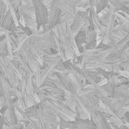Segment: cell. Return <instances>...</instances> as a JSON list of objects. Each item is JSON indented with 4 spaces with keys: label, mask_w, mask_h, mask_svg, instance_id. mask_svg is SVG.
Wrapping results in <instances>:
<instances>
[{
    "label": "cell",
    "mask_w": 129,
    "mask_h": 129,
    "mask_svg": "<svg viewBox=\"0 0 129 129\" xmlns=\"http://www.w3.org/2000/svg\"><path fill=\"white\" fill-rule=\"evenodd\" d=\"M41 125H42V129H54L53 125L50 123H47V122H41Z\"/></svg>",
    "instance_id": "obj_24"
},
{
    "label": "cell",
    "mask_w": 129,
    "mask_h": 129,
    "mask_svg": "<svg viewBox=\"0 0 129 129\" xmlns=\"http://www.w3.org/2000/svg\"><path fill=\"white\" fill-rule=\"evenodd\" d=\"M123 3H125V4H126V5H128L129 4V0H121Z\"/></svg>",
    "instance_id": "obj_30"
},
{
    "label": "cell",
    "mask_w": 129,
    "mask_h": 129,
    "mask_svg": "<svg viewBox=\"0 0 129 129\" xmlns=\"http://www.w3.org/2000/svg\"><path fill=\"white\" fill-rule=\"evenodd\" d=\"M95 11L98 14L109 6V0H94Z\"/></svg>",
    "instance_id": "obj_18"
},
{
    "label": "cell",
    "mask_w": 129,
    "mask_h": 129,
    "mask_svg": "<svg viewBox=\"0 0 129 129\" xmlns=\"http://www.w3.org/2000/svg\"><path fill=\"white\" fill-rule=\"evenodd\" d=\"M33 5L36 14L37 30H39L48 22V6H46L44 4L42 0H33Z\"/></svg>",
    "instance_id": "obj_10"
},
{
    "label": "cell",
    "mask_w": 129,
    "mask_h": 129,
    "mask_svg": "<svg viewBox=\"0 0 129 129\" xmlns=\"http://www.w3.org/2000/svg\"><path fill=\"white\" fill-rule=\"evenodd\" d=\"M115 16H116V22H117V24H128V18L126 17V16L124 14L123 12L116 11Z\"/></svg>",
    "instance_id": "obj_20"
},
{
    "label": "cell",
    "mask_w": 129,
    "mask_h": 129,
    "mask_svg": "<svg viewBox=\"0 0 129 129\" xmlns=\"http://www.w3.org/2000/svg\"><path fill=\"white\" fill-rule=\"evenodd\" d=\"M91 8L86 11H76L73 17V23L70 25V28L76 36L80 30L87 31L90 28L89 11Z\"/></svg>",
    "instance_id": "obj_6"
},
{
    "label": "cell",
    "mask_w": 129,
    "mask_h": 129,
    "mask_svg": "<svg viewBox=\"0 0 129 129\" xmlns=\"http://www.w3.org/2000/svg\"><path fill=\"white\" fill-rule=\"evenodd\" d=\"M52 3L60 8L63 13L74 17L76 11V5L73 0H54Z\"/></svg>",
    "instance_id": "obj_12"
},
{
    "label": "cell",
    "mask_w": 129,
    "mask_h": 129,
    "mask_svg": "<svg viewBox=\"0 0 129 129\" xmlns=\"http://www.w3.org/2000/svg\"><path fill=\"white\" fill-rule=\"evenodd\" d=\"M107 83V80L105 78L101 77V81L98 83V84L100 87H102V86H104V84H106Z\"/></svg>",
    "instance_id": "obj_25"
},
{
    "label": "cell",
    "mask_w": 129,
    "mask_h": 129,
    "mask_svg": "<svg viewBox=\"0 0 129 129\" xmlns=\"http://www.w3.org/2000/svg\"><path fill=\"white\" fill-rule=\"evenodd\" d=\"M48 22L45 25L41 27L43 33L51 30L54 27L60 24L61 20L62 11L55 5L51 3L49 6H48Z\"/></svg>",
    "instance_id": "obj_8"
},
{
    "label": "cell",
    "mask_w": 129,
    "mask_h": 129,
    "mask_svg": "<svg viewBox=\"0 0 129 129\" xmlns=\"http://www.w3.org/2000/svg\"><path fill=\"white\" fill-rule=\"evenodd\" d=\"M128 85H127V86H128V89H129V78H128Z\"/></svg>",
    "instance_id": "obj_31"
},
{
    "label": "cell",
    "mask_w": 129,
    "mask_h": 129,
    "mask_svg": "<svg viewBox=\"0 0 129 129\" xmlns=\"http://www.w3.org/2000/svg\"><path fill=\"white\" fill-rule=\"evenodd\" d=\"M67 69V66L64 63V62H63L62 60H60L59 62L57 63V66H56V68H55V71H62V72H64Z\"/></svg>",
    "instance_id": "obj_22"
},
{
    "label": "cell",
    "mask_w": 129,
    "mask_h": 129,
    "mask_svg": "<svg viewBox=\"0 0 129 129\" xmlns=\"http://www.w3.org/2000/svg\"><path fill=\"white\" fill-rule=\"evenodd\" d=\"M73 17H70V15H68V14H67L62 12L60 23L66 22V23H67V24H69L71 25V24L73 23Z\"/></svg>",
    "instance_id": "obj_21"
},
{
    "label": "cell",
    "mask_w": 129,
    "mask_h": 129,
    "mask_svg": "<svg viewBox=\"0 0 129 129\" xmlns=\"http://www.w3.org/2000/svg\"><path fill=\"white\" fill-rule=\"evenodd\" d=\"M22 2L29 6H33V0H22Z\"/></svg>",
    "instance_id": "obj_26"
},
{
    "label": "cell",
    "mask_w": 129,
    "mask_h": 129,
    "mask_svg": "<svg viewBox=\"0 0 129 129\" xmlns=\"http://www.w3.org/2000/svg\"><path fill=\"white\" fill-rule=\"evenodd\" d=\"M88 111L91 119L97 126V129H111V124L108 122L104 112L93 109H88Z\"/></svg>",
    "instance_id": "obj_11"
},
{
    "label": "cell",
    "mask_w": 129,
    "mask_h": 129,
    "mask_svg": "<svg viewBox=\"0 0 129 129\" xmlns=\"http://www.w3.org/2000/svg\"><path fill=\"white\" fill-rule=\"evenodd\" d=\"M86 32L87 31L80 30L75 36V40H76V43L77 44V46H78L80 52L85 51L84 46H85V42H86Z\"/></svg>",
    "instance_id": "obj_16"
},
{
    "label": "cell",
    "mask_w": 129,
    "mask_h": 129,
    "mask_svg": "<svg viewBox=\"0 0 129 129\" xmlns=\"http://www.w3.org/2000/svg\"><path fill=\"white\" fill-rule=\"evenodd\" d=\"M8 5H6V3L4 1L0 0V18L8 11Z\"/></svg>",
    "instance_id": "obj_23"
},
{
    "label": "cell",
    "mask_w": 129,
    "mask_h": 129,
    "mask_svg": "<svg viewBox=\"0 0 129 129\" xmlns=\"http://www.w3.org/2000/svg\"><path fill=\"white\" fill-rule=\"evenodd\" d=\"M2 129H13L11 126H8V125H3V128Z\"/></svg>",
    "instance_id": "obj_28"
},
{
    "label": "cell",
    "mask_w": 129,
    "mask_h": 129,
    "mask_svg": "<svg viewBox=\"0 0 129 129\" xmlns=\"http://www.w3.org/2000/svg\"><path fill=\"white\" fill-rule=\"evenodd\" d=\"M127 5H128V11H129V4H128Z\"/></svg>",
    "instance_id": "obj_32"
},
{
    "label": "cell",
    "mask_w": 129,
    "mask_h": 129,
    "mask_svg": "<svg viewBox=\"0 0 129 129\" xmlns=\"http://www.w3.org/2000/svg\"><path fill=\"white\" fill-rule=\"evenodd\" d=\"M60 60H61V58L59 54H57L44 68L40 69L36 75H33L36 86L38 87H39L43 84V82L51 76L53 71H55L56 66Z\"/></svg>",
    "instance_id": "obj_7"
},
{
    "label": "cell",
    "mask_w": 129,
    "mask_h": 129,
    "mask_svg": "<svg viewBox=\"0 0 129 129\" xmlns=\"http://www.w3.org/2000/svg\"><path fill=\"white\" fill-rule=\"evenodd\" d=\"M0 26L3 27L5 30L9 31L16 36L15 32H14L16 24L13 19L11 12L9 9H8V11L0 18Z\"/></svg>",
    "instance_id": "obj_13"
},
{
    "label": "cell",
    "mask_w": 129,
    "mask_h": 129,
    "mask_svg": "<svg viewBox=\"0 0 129 129\" xmlns=\"http://www.w3.org/2000/svg\"><path fill=\"white\" fill-rule=\"evenodd\" d=\"M112 52L113 49L111 47H109L107 49H100L97 47L94 49L85 50L80 52V56L82 58L81 63L82 65V68L85 64L97 63L104 60Z\"/></svg>",
    "instance_id": "obj_5"
},
{
    "label": "cell",
    "mask_w": 129,
    "mask_h": 129,
    "mask_svg": "<svg viewBox=\"0 0 129 129\" xmlns=\"http://www.w3.org/2000/svg\"><path fill=\"white\" fill-rule=\"evenodd\" d=\"M109 5L113 6L116 9V11L129 13L128 5L123 3L121 0H109Z\"/></svg>",
    "instance_id": "obj_17"
},
{
    "label": "cell",
    "mask_w": 129,
    "mask_h": 129,
    "mask_svg": "<svg viewBox=\"0 0 129 129\" xmlns=\"http://www.w3.org/2000/svg\"><path fill=\"white\" fill-rule=\"evenodd\" d=\"M124 14L126 16V17L128 18V24H129V13H125V12H123Z\"/></svg>",
    "instance_id": "obj_29"
},
{
    "label": "cell",
    "mask_w": 129,
    "mask_h": 129,
    "mask_svg": "<svg viewBox=\"0 0 129 129\" xmlns=\"http://www.w3.org/2000/svg\"><path fill=\"white\" fill-rule=\"evenodd\" d=\"M98 47L97 42V30H88L86 32V42L84 46L85 50L94 49Z\"/></svg>",
    "instance_id": "obj_15"
},
{
    "label": "cell",
    "mask_w": 129,
    "mask_h": 129,
    "mask_svg": "<svg viewBox=\"0 0 129 129\" xmlns=\"http://www.w3.org/2000/svg\"><path fill=\"white\" fill-rule=\"evenodd\" d=\"M89 20H90V28L89 30H95L98 32H101L104 30V26L100 20L98 14L95 9H90L89 11Z\"/></svg>",
    "instance_id": "obj_14"
},
{
    "label": "cell",
    "mask_w": 129,
    "mask_h": 129,
    "mask_svg": "<svg viewBox=\"0 0 129 129\" xmlns=\"http://www.w3.org/2000/svg\"><path fill=\"white\" fill-rule=\"evenodd\" d=\"M57 44L58 54L61 60L66 62L80 56V52L75 40V36L70 24L63 22L52 29Z\"/></svg>",
    "instance_id": "obj_1"
},
{
    "label": "cell",
    "mask_w": 129,
    "mask_h": 129,
    "mask_svg": "<svg viewBox=\"0 0 129 129\" xmlns=\"http://www.w3.org/2000/svg\"><path fill=\"white\" fill-rule=\"evenodd\" d=\"M116 92L119 95H121L124 99L129 100V89L127 85L118 86L116 88Z\"/></svg>",
    "instance_id": "obj_19"
},
{
    "label": "cell",
    "mask_w": 129,
    "mask_h": 129,
    "mask_svg": "<svg viewBox=\"0 0 129 129\" xmlns=\"http://www.w3.org/2000/svg\"><path fill=\"white\" fill-rule=\"evenodd\" d=\"M0 81L5 83L11 90L17 87L21 81V73L20 69L12 62L8 56L0 57Z\"/></svg>",
    "instance_id": "obj_2"
},
{
    "label": "cell",
    "mask_w": 129,
    "mask_h": 129,
    "mask_svg": "<svg viewBox=\"0 0 129 129\" xmlns=\"http://www.w3.org/2000/svg\"><path fill=\"white\" fill-rule=\"evenodd\" d=\"M40 103L45 108H47L52 114L60 117L66 121H75L76 118V113L71 110L64 102H58L51 100H45L40 102Z\"/></svg>",
    "instance_id": "obj_4"
},
{
    "label": "cell",
    "mask_w": 129,
    "mask_h": 129,
    "mask_svg": "<svg viewBox=\"0 0 129 129\" xmlns=\"http://www.w3.org/2000/svg\"><path fill=\"white\" fill-rule=\"evenodd\" d=\"M42 1H43L44 4H45L46 6H49V5L53 2L54 0H42Z\"/></svg>",
    "instance_id": "obj_27"
},
{
    "label": "cell",
    "mask_w": 129,
    "mask_h": 129,
    "mask_svg": "<svg viewBox=\"0 0 129 129\" xmlns=\"http://www.w3.org/2000/svg\"><path fill=\"white\" fill-rule=\"evenodd\" d=\"M30 43L35 49L41 55L58 54L57 44L52 30L42 36H29Z\"/></svg>",
    "instance_id": "obj_3"
},
{
    "label": "cell",
    "mask_w": 129,
    "mask_h": 129,
    "mask_svg": "<svg viewBox=\"0 0 129 129\" xmlns=\"http://www.w3.org/2000/svg\"><path fill=\"white\" fill-rule=\"evenodd\" d=\"M19 13L23 19L24 26L29 27L31 31L37 30V23L33 5L29 6L24 3H22L19 8Z\"/></svg>",
    "instance_id": "obj_9"
}]
</instances>
